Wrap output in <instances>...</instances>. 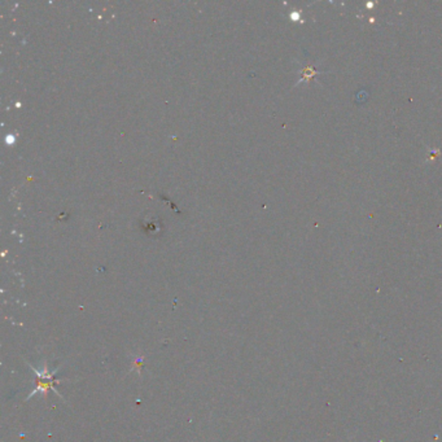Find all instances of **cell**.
<instances>
[{
    "label": "cell",
    "instance_id": "cell-1",
    "mask_svg": "<svg viewBox=\"0 0 442 442\" xmlns=\"http://www.w3.org/2000/svg\"><path fill=\"white\" fill-rule=\"evenodd\" d=\"M29 366H30V370L36 374V389L35 390L31 391L30 395H29V397H27V400H29L31 396L36 395V393H42L44 397H47L48 391L50 390L56 391V389H54V384L55 382H57L56 377H55V374H56L57 371H59L57 368L54 371V372H50L45 365H44V367L42 368V370H38V368H35L34 366H31V365H29ZM57 395H59V393H57Z\"/></svg>",
    "mask_w": 442,
    "mask_h": 442
},
{
    "label": "cell",
    "instance_id": "cell-2",
    "mask_svg": "<svg viewBox=\"0 0 442 442\" xmlns=\"http://www.w3.org/2000/svg\"><path fill=\"white\" fill-rule=\"evenodd\" d=\"M145 224H144V230L146 231L148 233L153 232V233H157L160 230H161V224H157V219H153L152 222H148V219L145 218Z\"/></svg>",
    "mask_w": 442,
    "mask_h": 442
}]
</instances>
